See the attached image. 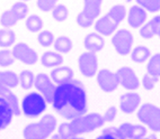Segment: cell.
<instances>
[{"mask_svg":"<svg viewBox=\"0 0 160 139\" xmlns=\"http://www.w3.org/2000/svg\"><path fill=\"white\" fill-rule=\"evenodd\" d=\"M52 107L58 114L68 120L86 114L88 103L85 85L74 79L70 82L57 85Z\"/></svg>","mask_w":160,"mask_h":139,"instance_id":"6da1fadb","label":"cell"},{"mask_svg":"<svg viewBox=\"0 0 160 139\" xmlns=\"http://www.w3.org/2000/svg\"><path fill=\"white\" fill-rule=\"evenodd\" d=\"M126 17V9L122 5H115L103 17L95 21V29L102 36H111Z\"/></svg>","mask_w":160,"mask_h":139,"instance_id":"7a4b0ae2","label":"cell"},{"mask_svg":"<svg viewBox=\"0 0 160 139\" xmlns=\"http://www.w3.org/2000/svg\"><path fill=\"white\" fill-rule=\"evenodd\" d=\"M57 129V118L53 114H45L37 122H32L23 130L24 139H48Z\"/></svg>","mask_w":160,"mask_h":139,"instance_id":"3957f363","label":"cell"},{"mask_svg":"<svg viewBox=\"0 0 160 139\" xmlns=\"http://www.w3.org/2000/svg\"><path fill=\"white\" fill-rule=\"evenodd\" d=\"M70 128L73 136H79L81 133H87L94 131L98 128L103 127L105 121L102 114L94 112V114H86L76 119L70 120Z\"/></svg>","mask_w":160,"mask_h":139,"instance_id":"277c9868","label":"cell"},{"mask_svg":"<svg viewBox=\"0 0 160 139\" xmlns=\"http://www.w3.org/2000/svg\"><path fill=\"white\" fill-rule=\"evenodd\" d=\"M103 0H83L82 10L77 16V24L81 28H88L94 25L99 17Z\"/></svg>","mask_w":160,"mask_h":139,"instance_id":"5b68a950","label":"cell"},{"mask_svg":"<svg viewBox=\"0 0 160 139\" xmlns=\"http://www.w3.org/2000/svg\"><path fill=\"white\" fill-rule=\"evenodd\" d=\"M45 99L38 92L26 94L22 101V111L27 118H37L46 110Z\"/></svg>","mask_w":160,"mask_h":139,"instance_id":"8992f818","label":"cell"},{"mask_svg":"<svg viewBox=\"0 0 160 139\" xmlns=\"http://www.w3.org/2000/svg\"><path fill=\"white\" fill-rule=\"evenodd\" d=\"M138 119L153 132H160V108L152 103H144L138 110Z\"/></svg>","mask_w":160,"mask_h":139,"instance_id":"52a82bcc","label":"cell"},{"mask_svg":"<svg viewBox=\"0 0 160 139\" xmlns=\"http://www.w3.org/2000/svg\"><path fill=\"white\" fill-rule=\"evenodd\" d=\"M133 43H134L133 34L128 29L116 30L112 37V44L114 46L115 51L122 56L129 55V53H131Z\"/></svg>","mask_w":160,"mask_h":139,"instance_id":"ba28073f","label":"cell"},{"mask_svg":"<svg viewBox=\"0 0 160 139\" xmlns=\"http://www.w3.org/2000/svg\"><path fill=\"white\" fill-rule=\"evenodd\" d=\"M34 86L37 92L45 99L46 103H51L53 101L54 92L57 89V84L51 80V77L45 73H40L35 76Z\"/></svg>","mask_w":160,"mask_h":139,"instance_id":"9c48e42d","label":"cell"},{"mask_svg":"<svg viewBox=\"0 0 160 139\" xmlns=\"http://www.w3.org/2000/svg\"><path fill=\"white\" fill-rule=\"evenodd\" d=\"M78 66L80 73L86 77L95 76L98 72V58L97 55L90 52H85L80 54L78 58Z\"/></svg>","mask_w":160,"mask_h":139,"instance_id":"30bf717a","label":"cell"},{"mask_svg":"<svg viewBox=\"0 0 160 139\" xmlns=\"http://www.w3.org/2000/svg\"><path fill=\"white\" fill-rule=\"evenodd\" d=\"M118 81V85L123 86L128 91H134L140 86V80L133 71V68L129 66H122L115 72Z\"/></svg>","mask_w":160,"mask_h":139,"instance_id":"8fae6325","label":"cell"},{"mask_svg":"<svg viewBox=\"0 0 160 139\" xmlns=\"http://www.w3.org/2000/svg\"><path fill=\"white\" fill-rule=\"evenodd\" d=\"M12 56L15 60L20 61L26 65H34L38 61V56L34 49H32L26 43H18L15 44L12 49Z\"/></svg>","mask_w":160,"mask_h":139,"instance_id":"7c38bea8","label":"cell"},{"mask_svg":"<svg viewBox=\"0 0 160 139\" xmlns=\"http://www.w3.org/2000/svg\"><path fill=\"white\" fill-rule=\"evenodd\" d=\"M97 83L99 88L107 93L114 92L118 88V81H117L116 74L111 72L107 68H103L97 72Z\"/></svg>","mask_w":160,"mask_h":139,"instance_id":"4fadbf2b","label":"cell"},{"mask_svg":"<svg viewBox=\"0 0 160 139\" xmlns=\"http://www.w3.org/2000/svg\"><path fill=\"white\" fill-rule=\"evenodd\" d=\"M141 103V97L137 92L129 91L121 95L120 98V110L123 114H130L138 110Z\"/></svg>","mask_w":160,"mask_h":139,"instance_id":"5bb4252c","label":"cell"},{"mask_svg":"<svg viewBox=\"0 0 160 139\" xmlns=\"http://www.w3.org/2000/svg\"><path fill=\"white\" fill-rule=\"evenodd\" d=\"M124 139H139L147 136V128L143 125H133L124 122L118 127Z\"/></svg>","mask_w":160,"mask_h":139,"instance_id":"9a60e30c","label":"cell"},{"mask_svg":"<svg viewBox=\"0 0 160 139\" xmlns=\"http://www.w3.org/2000/svg\"><path fill=\"white\" fill-rule=\"evenodd\" d=\"M147 12L139 5L133 6L130 8L129 15H128V24L132 28H140L143 24L147 23Z\"/></svg>","mask_w":160,"mask_h":139,"instance_id":"2e32d148","label":"cell"},{"mask_svg":"<svg viewBox=\"0 0 160 139\" xmlns=\"http://www.w3.org/2000/svg\"><path fill=\"white\" fill-rule=\"evenodd\" d=\"M74 72L70 66H58L53 68V71L50 74V77L57 85L63 83L70 82L73 80Z\"/></svg>","mask_w":160,"mask_h":139,"instance_id":"e0dca14e","label":"cell"},{"mask_svg":"<svg viewBox=\"0 0 160 139\" xmlns=\"http://www.w3.org/2000/svg\"><path fill=\"white\" fill-rule=\"evenodd\" d=\"M19 85L18 74L14 71H0V95Z\"/></svg>","mask_w":160,"mask_h":139,"instance_id":"ac0fdd59","label":"cell"},{"mask_svg":"<svg viewBox=\"0 0 160 139\" xmlns=\"http://www.w3.org/2000/svg\"><path fill=\"white\" fill-rule=\"evenodd\" d=\"M83 46L87 49V52L90 53H98L104 49L105 46V40H104L103 36L99 35L98 33H90L88 34L85 39H83Z\"/></svg>","mask_w":160,"mask_h":139,"instance_id":"d6986e66","label":"cell"},{"mask_svg":"<svg viewBox=\"0 0 160 139\" xmlns=\"http://www.w3.org/2000/svg\"><path fill=\"white\" fill-rule=\"evenodd\" d=\"M14 112L6 100L0 97V130L6 129L12 121Z\"/></svg>","mask_w":160,"mask_h":139,"instance_id":"ffe728a7","label":"cell"},{"mask_svg":"<svg viewBox=\"0 0 160 139\" xmlns=\"http://www.w3.org/2000/svg\"><path fill=\"white\" fill-rule=\"evenodd\" d=\"M63 63V56L62 54L58 52L49 51L45 52L41 56V64L44 67H58L61 66Z\"/></svg>","mask_w":160,"mask_h":139,"instance_id":"44dd1931","label":"cell"},{"mask_svg":"<svg viewBox=\"0 0 160 139\" xmlns=\"http://www.w3.org/2000/svg\"><path fill=\"white\" fill-rule=\"evenodd\" d=\"M55 49V52L60 53V54H68L70 53L73 47V43H72L71 38L66 35L59 36L58 38H55L54 44H53Z\"/></svg>","mask_w":160,"mask_h":139,"instance_id":"7402d4cb","label":"cell"},{"mask_svg":"<svg viewBox=\"0 0 160 139\" xmlns=\"http://www.w3.org/2000/svg\"><path fill=\"white\" fill-rule=\"evenodd\" d=\"M151 56V51L147 47V46L139 45L133 49L131 52V58L134 63L138 64H142V63L147 62Z\"/></svg>","mask_w":160,"mask_h":139,"instance_id":"603a6c76","label":"cell"},{"mask_svg":"<svg viewBox=\"0 0 160 139\" xmlns=\"http://www.w3.org/2000/svg\"><path fill=\"white\" fill-rule=\"evenodd\" d=\"M16 42V33L10 28L0 29V47L9 49Z\"/></svg>","mask_w":160,"mask_h":139,"instance_id":"cb8c5ba5","label":"cell"},{"mask_svg":"<svg viewBox=\"0 0 160 139\" xmlns=\"http://www.w3.org/2000/svg\"><path fill=\"white\" fill-rule=\"evenodd\" d=\"M25 26L31 33H38L44 26L43 19L38 15H29L25 20Z\"/></svg>","mask_w":160,"mask_h":139,"instance_id":"d4e9b609","label":"cell"},{"mask_svg":"<svg viewBox=\"0 0 160 139\" xmlns=\"http://www.w3.org/2000/svg\"><path fill=\"white\" fill-rule=\"evenodd\" d=\"M18 80H19V85L24 90H29L34 86L35 75L34 73L29 70H24L18 74Z\"/></svg>","mask_w":160,"mask_h":139,"instance_id":"484cf974","label":"cell"},{"mask_svg":"<svg viewBox=\"0 0 160 139\" xmlns=\"http://www.w3.org/2000/svg\"><path fill=\"white\" fill-rule=\"evenodd\" d=\"M0 97L3 98V99L8 102V104L10 105V108H12V112H14V116H16V117L20 116L19 101H18L17 95L12 92V90H9V91H6V92H3Z\"/></svg>","mask_w":160,"mask_h":139,"instance_id":"4316f807","label":"cell"},{"mask_svg":"<svg viewBox=\"0 0 160 139\" xmlns=\"http://www.w3.org/2000/svg\"><path fill=\"white\" fill-rule=\"evenodd\" d=\"M147 73L151 74L158 79L160 77V53H156L150 56L147 64Z\"/></svg>","mask_w":160,"mask_h":139,"instance_id":"83f0119b","label":"cell"},{"mask_svg":"<svg viewBox=\"0 0 160 139\" xmlns=\"http://www.w3.org/2000/svg\"><path fill=\"white\" fill-rule=\"evenodd\" d=\"M10 10H12V12L14 14L15 17H16V19L22 20L27 17V14H28V6H27L26 2L17 1V2H15L14 5H12Z\"/></svg>","mask_w":160,"mask_h":139,"instance_id":"f1b7e54d","label":"cell"},{"mask_svg":"<svg viewBox=\"0 0 160 139\" xmlns=\"http://www.w3.org/2000/svg\"><path fill=\"white\" fill-rule=\"evenodd\" d=\"M36 40L41 46H43V47H50V46H52L53 44H54L55 37H54V34H53L52 31L43 30L37 35Z\"/></svg>","mask_w":160,"mask_h":139,"instance_id":"f546056e","label":"cell"},{"mask_svg":"<svg viewBox=\"0 0 160 139\" xmlns=\"http://www.w3.org/2000/svg\"><path fill=\"white\" fill-rule=\"evenodd\" d=\"M73 133L70 128V123L69 122H62L59 128H58V133L53 135L52 138L53 139H72L73 138Z\"/></svg>","mask_w":160,"mask_h":139,"instance_id":"4dcf8cb0","label":"cell"},{"mask_svg":"<svg viewBox=\"0 0 160 139\" xmlns=\"http://www.w3.org/2000/svg\"><path fill=\"white\" fill-rule=\"evenodd\" d=\"M68 16H69V9L64 5H57L54 8L52 9V17H53L54 20L59 21V23L66 21Z\"/></svg>","mask_w":160,"mask_h":139,"instance_id":"1f68e13d","label":"cell"},{"mask_svg":"<svg viewBox=\"0 0 160 139\" xmlns=\"http://www.w3.org/2000/svg\"><path fill=\"white\" fill-rule=\"evenodd\" d=\"M135 1L146 12H158L160 10V0H135Z\"/></svg>","mask_w":160,"mask_h":139,"instance_id":"d6a6232c","label":"cell"},{"mask_svg":"<svg viewBox=\"0 0 160 139\" xmlns=\"http://www.w3.org/2000/svg\"><path fill=\"white\" fill-rule=\"evenodd\" d=\"M18 20L16 19V17L14 16V14L12 12L10 9L3 12L2 15H1V17H0V24H1V26H3V28H10Z\"/></svg>","mask_w":160,"mask_h":139,"instance_id":"836d02e7","label":"cell"},{"mask_svg":"<svg viewBox=\"0 0 160 139\" xmlns=\"http://www.w3.org/2000/svg\"><path fill=\"white\" fill-rule=\"evenodd\" d=\"M15 63V58L12 56V51L8 49H2L0 51V66L2 67H8L12 66Z\"/></svg>","mask_w":160,"mask_h":139,"instance_id":"e575fe53","label":"cell"},{"mask_svg":"<svg viewBox=\"0 0 160 139\" xmlns=\"http://www.w3.org/2000/svg\"><path fill=\"white\" fill-rule=\"evenodd\" d=\"M140 36L144 39H151L152 37L156 36V30H154L153 26L150 21H147L146 24H143L140 27Z\"/></svg>","mask_w":160,"mask_h":139,"instance_id":"d590c367","label":"cell"},{"mask_svg":"<svg viewBox=\"0 0 160 139\" xmlns=\"http://www.w3.org/2000/svg\"><path fill=\"white\" fill-rule=\"evenodd\" d=\"M58 2H59V0H37L36 5L41 12H52V9L57 6Z\"/></svg>","mask_w":160,"mask_h":139,"instance_id":"8d00e7d4","label":"cell"},{"mask_svg":"<svg viewBox=\"0 0 160 139\" xmlns=\"http://www.w3.org/2000/svg\"><path fill=\"white\" fill-rule=\"evenodd\" d=\"M158 82V77L153 76L151 74L146 73L142 77V85L147 91H151L154 88L156 83Z\"/></svg>","mask_w":160,"mask_h":139,"instance_id":"74e56055","label":"cell"},{"mask_svg":"<svg viewBox=\"0 0 160 139\" xmlns=\"http://www.w3.org/2000/svg\"><path fill=\"white\" fill-rule=\"evenodd\" d=\"M117 108L115 105H111L107 110L105 111V114H103V118H104V121L105 122H112L114 121L115 118L117 116Z\"/></svg>","mask_w":160,"mask_h":139,"instance_id":"f35d334b","label":"cell"},{"mask_svg":"<svg viewBox=\"0 0 160 139\" xmlns=\"http://www.w3.org/2000/svg\"><path fill=\"white\" fill-rule=\"evenodd\" d=\"M103 133H108V135H111V136H113L116 139H124L123 136H122V133H121L120 129H118V127L105 128V129L103 130Z\"/></svg>","mask_w":160,"mask_h":139,"instance_id":"ab89813d","label":"cell"},{"mask_svg":"<svg viewBox=\"0 0 160 139\" xmlns=\"http://www.w3.org/2000/svg\"><path fill=\"white\" fill-rule=\"evenodd\" d=\"M96 139H116V138H114V137L111 136V135H108V133H103V132H102V135H100V136H98Z\"/></svg>","mask_w":160,"mask_h":139,"instance_id":"60d3db41","label":"cell"},{"mask_svg":"<svg viewBox=\"0 0 160 139\" xmlns=\"http://www.w3.org/2000/svg\"><path fill=\"white\" fill-rule=\"evenodd\" d=\"M146 139H158V138L154 133H151V135H149V136H146Z\"/></svg>","mask_w":160,"mask_h":139,"instance_id":"b9f144b4","label":"cell"},{"mask_svg":"<svg viewBox=\"0 0 160 139\" xmlns=\"http://www.w3.org/2000/svg\"><path fill=\"white\" fill-rule=\"evenodd\" d=\"M72 139H85V138H82V137H79V136H76V137H73Z\"/></svg>","mask_w":160,"mask_h":139,"instance_id":"7bdbcfd3","label":"cell"},{"mask_svg":"<svg viewBox=\"0 0 160 139\" xmlns=\"http://www.w3.org/2000/svg\"><path fill=\"white\" fill-rule=\"evenodd\" d=\"M18 1H22V2H28L31 0H18Z\"/></svg>","mask_w":160,"mask_h":139,"instance_id":"ee69618b","label":"cell"},{"mask_svg":"<svg viewBox=\"0 0 160 139\" xmlns=\"http://www.w3.org/2000/svg\"><path fill=\"white\" fill-rule=\"evenodd\" d=\"M157 35H158V37H159V38H160V28H159V30H158Z\"/></svg>","mask_w":160,"mask_h":139,"instance_id":"f6af8a7d","label":"cell"},{"mask_svg":"<svg viewBox=\"0 0 160 139\" xmlns=\"http://www.w3.org/2000/svg\"><path fill=\"white\" fill-rule=\"evenodd\" d=\"M139 139H146V137H143V138H139Z\"/></svg>","mask_w":160,"mask_h":139,"instance_id":"bcb514c9","label":"cell"}]
</instances>
